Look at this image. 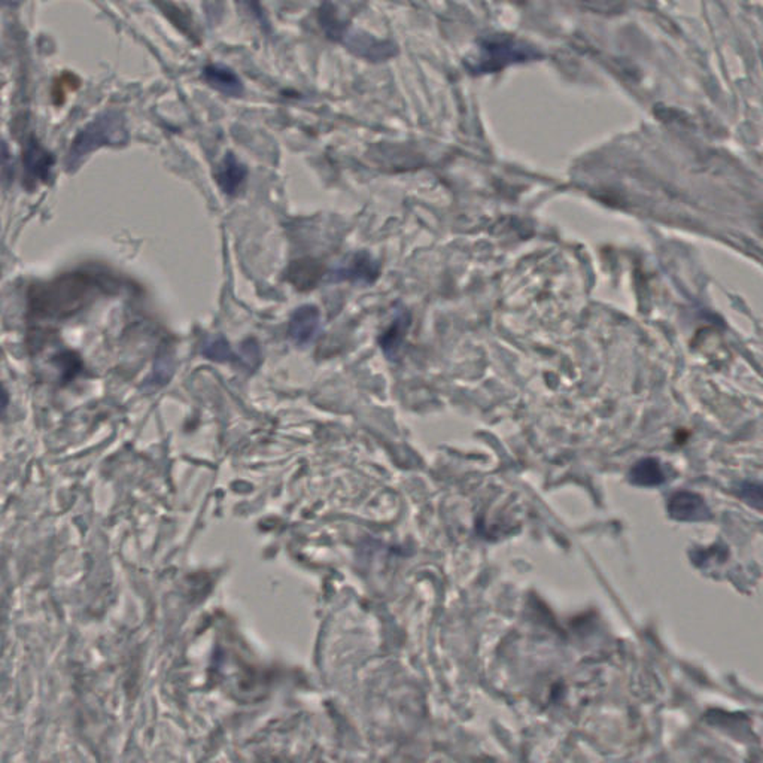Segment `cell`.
<instances>
[{
	"instance_id": "cell-1",
	"label": "cell",
	"mask_w": 763,
	"mask_h": 763,
	"mask_svg": "<svg viewBox=\"0 0 763 763\" xmlns=\"http://www.w3.org/2000/svg\"><path fill=\"white\" fill-rule=\"evenodd\" d=\"M129 140L126 120L115 111L102 113L94 118L84 130L79 131L70 147L66 167L75 172L83 165L84 158L102 147H120Z\"/></svg>"
},
{
	"instance_id": "cell-2",
	"label": "cell",
	"mask_w": 763,
	"mask_h": 763,
	"mask_svg": "<svg viewBox=\"0 0 763 763\" xmlns=\"http://www.w3.org/2000/svg\"><path fill=\"white\" fill-rule=\"evenodd\" d=\"M90 294V286L83 278L58 279L35 292V306L44 315L63 317L81 308L85 297Z\"/></svg>"
},
{
	"instance_id": "cell-3",
	"label": "cell",
	"mask_w": 763,
	"mask_h": 763,
	"mask_svg": "<svg viewBox=\"0 0 763 763\" xmlns=\"http://www.w3.org/2000/svg\"><path fill=\"white\" fill-rule=\"evenodd\" d=\"M381 274V265L370 256L367 251H360L354 254L345 265L334 267L327 279L328 283H349L370 285L373 283Z\"/></svg>"
},
{
	"instance_id": "cell-4",
	"label": "cell",
	"mask_w": 763,
	"mask_h": 763,
	"mask_svg": "<svg viewBox=\"0 0 763 763\" xmlns=\"http://www.w3.org/2000/svg\"><path fill=\"white\" fill-rule=\"evenodd\" d=\"M667 508L669 516L680 522H703L712 519L713 516L705 499L701 495L687 490L672 495Z\"/></svg>"
},
{
	"instance_id": "cell-5",
	"label": "cell",
	"mask_w": 763,
	"mask_h": 763,
	"mask_svg": "<svg viewBox=\"0 0 763 763\" xmlns=\"http://www.w3.org/2000/svg\"><path fill=\"white\" fill-rule=\"evenodd\" d=\"M321 330V313L313 304H304L297 309L290 322V337L299 346L312 342Z\"/></svg>"
},
{
	"instance_id": "cell-6",
	"label": "cell",
	"mask_w": 763,
	"mask_h": 763,
	"mask_svg": "<svg viewBox=\"0 0 763 763\" xmlns=\"http://www.w3.org/2000/svg\"><path fill=\"white\" fill-rule=\"evenodd\" d=\"M22 165L26 169L27 178L33 183H48L51 178L54 158L51 154L40 147L35 139L27 140L22 152Z\"/></svg>"
},
{
	"instance_id": "cell-7",
	"label": "cell",
	"mask_w": 763,
	"mask_h": 763,
	"mask_svg": "<svg viewBox=\"0 0 763 763\" xmlns=\"http://www.w3.org/2000/svg\"><path fill=\"white\" fill-rule=\"evenodd\" d=\"M412 318L410 313L403 308H397L394 319L390 322V327L386 328L385 333L379 337L381 347L385 352L386 358L395 360L399 356L401 346H403L404 338L408 334V327H410Z\"/></svg>"
},
{
	"instance_id": "cell-8",
	"label": "cell",
	"mask_w": 763,
	"mask_h": 763,
	"mask_svg": "<svg viewBox=\"0 0 763 763\" xmlns=\"http://www.w3.org/2000/svg\"><path fill=\"white\" fill-rule=\"evenodd\" d=\"M203 78L211 87L229 97H240L243 94V84L238 75L227 66L209 65L204 67Z\"/></svg>"
},
{
	"instance_id": "cell-9",
	"label": "cell",
	"mask_w": 763,
	"mask_h": 763,
	"mask_svg": "<svg viewBox=\"0 0 763 763\" xmlns=\"http://www.w3.org/2000/svg\"><path fill=\"white\" fill-rule=\"evenodd\" d=\"M247 179V167L229 152L218 170L217 181L221 190L229 195H235Z\"/></svg>"
},
{
	"instance_id": "cell-10",
	"label": "cell",
	"mask_w": 763,
	"mask_h": 763,
	"mask_svg": "<svg viewBox=\"0 0 763 763\" xmlns=\"http://www.w3.org/2000/svg\"><path fill=\"white\" fill-rule=\"evenodd\" d=\"M324 274V267L318 261L306 260L295 261L288 269V279L290 283L300 291L312 290L317 286Z\"/></svg>"
},
{
	"instance_id": "cell-11",
	"label": "cell",
	"mask_w": 763,
	"mask_h": 763,
	"mask_svg": "<svg viewBox=\"0 0 763 763\" xmlns=\"http://www.w3.org/2000/svg\"><path fill=\"white\" fill-rule=\"evenodd\" d=\"M629 479L633 485L658 486L664 483L665 473L660 461L646 458V460L638 461L637 464L633 465L631 473H629Z\"/></svg>"
},
{
	"instance_id": "cell-12",
	"label": "cell",
	"mask_w": 763,
	"mask_h": 763,
	"mask_svg": "<svg viewBox=\"0 0 763 763\" xmlns=\"http://www.w3.org/2000/svg\"><path fill=\"white\" fill-rule=\"evenodd\" d=\"M203 355L211 361L217 363H230L235 360V354L231 351L230 345L224 336H212L204 342Z\"/></svg>"
},
{
	"instance_id": "cell-13",
	"label": "cell",
	"mask_w": 763,
	"mask_h": 763,
	"mask_svg": "<svg viewBox=\"0 0 763 763\" xmlns=\"http://www.w3.org/2000/svg\"><path fill=\"white\" fill-rule=\"evenodd\" d=\"M242 361L245 364L249 365V367H256L258 363L261 360L260 354V346H258V343L256 340H247V342L242 343Z\"/></svg>"
},
{
	"instance_id": "cell-14",
	"label": "cell",
	"mask_w": 763,
	"mask_h": 763,
	"mask_svg": "<svg viewBox=\"0 0 763 763\" xmlns=\"http://www.w3.org/2000/svg\"><path fill=\"white\" fill-rule=\"evenodd\" d=\"M170 374H172V360L169 356H163L160 363H157L156 372H154V378L152 379L157 385H163L169 381Z\"/></svg>"
},
{
	"instance_id": "cell-15",
	"label": "cell",
	"mask_w": 763,
	"mask_h": 763,
	"mask_svg": "<svg viewBox=\"0 0 763 763\" xmlns=\"http://www.w3.org/2000/svg\"><path fill=\"white\" fill-rule=\"evenodd\" d=\"M243 6L251 11L256 18H263V11H261L260 0H238Z\"/></svg>"
},
{
	"instance_id": "cell-16",
	"label": "cell",
	"mask_w": 763,
	"mask_h": 763,
	"mask_svg": "<svg viewBox=\"0 0 763 763\" xmlns=\"http://www.w3.org/2000/svg\"><path fill=\"white\" fill-rule=\"evenodd\" d=\"M11 161V154H9L8 145L0 139V169H6Z\"/></svg>"
},
{
	"instance_id": "cell-17",
	"label": "cell",
	"mask_w": 763,
	"mask_h": 763,
	"mask_svg": "<svg viewBox=\"0 0 763 763\" xmlns=\"http://www.w3.org/2000/svg\"><path fill=\"white\" fill-rule=\"evenodd\" d=\"M9 404V397L8 392L4 390V385L0 383V417H4V413H6V408H8Z\"/></svg>"
}]
</instances>
